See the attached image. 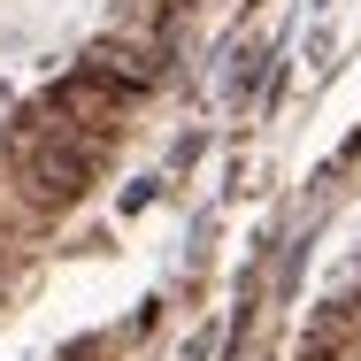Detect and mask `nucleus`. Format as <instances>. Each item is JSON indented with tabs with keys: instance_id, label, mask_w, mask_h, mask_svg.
Listing matches in <instances>:
<instances>
[{
	"instance_id": "obj_1",
	"label": "nucleus",
	"mask_w": 361,
	"mask_h": 361,
	"mask_svg": "<svg viewBox=\"0 0 361 361\" xmlns=\"http://www.w3.org/2000/svg\"><path fill=\"white\" fill-rule=\"evenodd\" d=\"M31 177H39V200H77L85 192V154H47Z\"/></svg>"
},
{
	"instance_id": "obj_2",
	"label": "nucleus",
	"mask_w": 361,
	"mask_h": 361,
	"mask_svg": "<svg viewBox=\"0 0 361 361\" xmlns=\"http://www.w3.org/2000/svg\"><path fill=\"white\" fill-rule=\"evenodd\" d=\"M92 70H100V77H123V85H154V54H146V47H100Z\"/></svg>"
},
{
	"instance_id": "obj_3",
	"label": "nucleus",
	"mask_w": 361,
	"mask_h": 361,
	"mask_svg": "<svg viewBox=\"0 0 361 361\" xmlns=\"http://www.w3.org/2000/svg\"><path fill=\"white\" fill-rule=\"evenodd\" d=\"M208 354H216V338H208V331H192V338H185V354H177V361H208Z\"/></svg>"
}]
</instances>
